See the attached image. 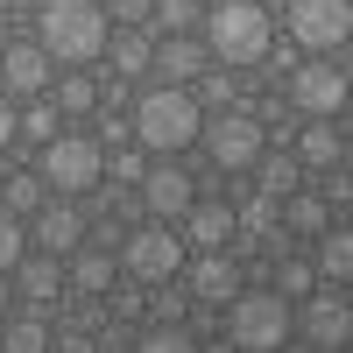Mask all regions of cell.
<instances>
[{
    "label": "cell",
    "mask_w": 353,
    "mask_h": 353,
    "mask_svg": "<svg viewBox=\"0 0 353 353\" xmlns=\"http://www.w3.org/2000/svg\"><path fill=\"white\" fill-rule=\"evenodd\" d=\"M290 233H325V205L318 198H290Z\"/></svg>",
    "instance_id": "cell-32"
},
{
    "label": "cell",
    "mask_w": 353,
    "mask_h": 353,
    "mask_svg": "<svg viewBox=\"0 0 353 353\" xmlns=\"http://www.w3.org/2000/svg\"><path fill=\"white\" fill-rule=\"evenodd\" d=\"M43 198H50V191H43L36 170H14V176H8V212H14V219H21V212H43Z\"/></svg>",
    "instance_id": "cell-27"
},
{
    "label": "cell",
    "mask_w": 353,
    "mask_h": 353,
    "mask_svg": "<svg viewBox=\"0 0 353 353\" xmlns=\"http://www.w3.org/2000/svg\"><path fill=\"white\" fill-rule=\"evenodd\" d=\"M325 283H346L353 276V233L346 226H332V233H318V261H311Z\"/></svg>",
    "instance_id": "cell-21"
},
{
    "label": "cell",
    "mask_w": 353,
    "mask_h": 353,
    "mask_svg": "<svg viewBox=\"0 0 353 353\" xmlns=\"http://www.w3.org/2000/svg\"><path fill=\"white\" fill-rule=\"evenodd\" d=\"M191 198H198V184H191V170H176V163H149V170H141V212H149V219H163V226H176V219H184L191 212Z\"/></svg>",
    "instance_id": "cell-10"
},
{
    "label": "cell",
    "mask_w": 353,
    "mask_h": 353,
    "mask_svg": "<svg viewBox=\"0 0 353 353\" xmlns=\"http://www.w3.org/2000/svg\"><path fill=\"white\" fill-rule=\"evenodd\" d=\"M113 276H121V269H113V254H106V248H78V254H71V269H64V283L85 290V297H106Z\"/></svg>",
    "instance_id": "cell-20"
},
{
    "label": "cell",
    "mask_w": 353,
    "mask_h": 353,
    "mask_svg": "<svg viewBox=\"0 0 353 353\" xmlns=\"http://www.w3.org/2000/svg\"><path fill=\"white\" fill-rule=\"evenodd\" d=\"M346 156V141H339V128L332 121H311L304 128V149H297V163H311V170H325V163H339Z\"/></svg>",
    "instance_id": "cell-23"
},
{
    "label": "cell",
    "mask_w": 353,
    "mask_h": 353,
    "mask_svg": "<svg viewBox=\"0 0 353 353\" xmlns=\"http://www.w3.org/2000/svg\"><path fill=\"white\" fill-rule=\"evenodd\" d=\"M212 57H205V43L198 36H156V57H149V71H156V85H191Z\"/></svg>",
    "instance_id": "cell-13"
},
{
    "label": "cell",
    "mask_w": 353,
    "mask_h": 353,
    "mask_svg": "<svg viewBox=\"0 0 353 353\" xmlns=\"http://www.w3.org/2000/svg\"><path fill=\"white\" fill-rule=\"evenodd\" d=\"M28 254V226L14 212H0V276H14V261Z\"/></svg>",
    "instance_id": "cell-29"
},
{
    "label": "cell",
    "mask_w": 353,
    "mask_h": 353,
    "mask_svg": "<svg viewBox=\"0 0 353 353\" xmlns=\"http://www.w3.org/2000/svg\"><path fill=\"white\" fill-rule=\"evenodd\" d=\"M50 57L36 50V43H8V50H0V92H8V99H43L50 92Z\"/></svg>",
    "instance_id": "cell-12"
},
{
    "label": "cell",
    "mask_w": 353,
    "mask_h": 353,
    "mask_svg": "<svg viewBox=\"0 0 353 353\" xmlns=\"http://www.w3.org/2000/svg\"><path fill=\"white\" fill-rule=\"evenodd\" d=\"M149 57H156V36H149V28L106 36V71H113V78H149Z\"/></svg>",
    "instance_id": "cell-17"
},
{
    "label": "cell",
    "mask_w": 353,
    "mask_h": 353,
    "mask_svg": "<svg viewBox=\"0 0 353 353\" xmlns=\"http://www.w3.org/2000/svg\"><path fill=\"white\" fill-rule=\"evenodd\" d=\"M0 353H50V325H43L36 311H28V318H14V325L0 332Z\"/></svg>",
    "instance_id": "cell-25"
},
{
    "label": "cell",
    "mask_w": 353,
    "mask_h": 353,
    "mask_svg": "<svg viewBox=\"0 0 353 353\" xmlns=\"http://www.w3.org/2000/svg\"><path fill=\"white\" fill-rule=\"evenodd\" d=\"M28 241H36L43 254H78V241H85V212H78V198H43V212H36V226H28Z\"/></svg>",
    "instance_id": "cell-11"
},
{
    "label": "cell",
    "mask_w": 353,
    "mask_h": 353,
    "mask_svg": "<svg viewBox=\"0 0 353 353\" xmlns=\"http://www.w3.org/2000/svg\"><path fill=\"white\" fill-rule=\"evenodd\" d=\"M290 36L311 57H332L353 36V0H290Z\"/></svg>",
    "instance_id": "cell-8"
},
{
    "label": "cell",
    "mask_w": 353,
    "mask_h": 353,
    "mask_svg": "<svg viewBox=\"0 0 353 353\" xmlns=\"http://www.w3.org/2000/svg\"><path fill=\"white\" fill-rule=\"evenodd\" d=\"M50 353H92V332H64V339H50Z\"/></svg>",
    "instance_id": "cell-38"
},
{
    "label": "cell",
    "mask_w": 353,
    "mask_h": 353,
    "mask_svg": "<svg viewBox=\"0 0 353 353\" xmlns=\"http://www.w3.org/2000/svg\"><path fill=\"white\" fill-rule=\"evenodd\" d=\"M184 226V241L205 248V254H226L233 248V205H212V198H191V212L176 219Z\"/></svg>",
    "instance_id": "cell-14"
},
{
    "label": "cell",
    "mask_w": 353,
    "mask_h": 353,
    "mask_svg": "<svg viewBox=\"0 0 353 353\" xmlns=\"http://www.w3.org/2000/svg\"><path fill=\"white\" fill-rule=\"evenodd\" d=\"M0 149H14V99L0 92Z\"/></svg>",
    "instance_id": "cell-40"
},
{
    "label": "cell",
    "mask_w": 353,
    "mask_h": 353,
    "mask_svg": "<svg viewBox=\"0 0 353 353\" xmlns=\"http://www.w3.org/2000/svg\"><path fill=\"white\" fill-rule=\"evenodd\" d=\"M128 353H198V339H191L184 325H149V332H134Z\"/></svg>",
    "instance_id": "cell-26"
},
{
    "label": "cell",
    "mask_w": 353,
    "mask_h": 353,
    "mask_svg": "<svg viewBox=\"0 0 353 353\" xmlns=\"http://www.w3.org/2000/svg\"><path fill=\"white\" fill-rule=\"evenodd\" d=\"M254 128H261V134H269V128H276V141H283L290 128H297V113H290L283 99H269V106H254Z\"/></svg>",
    "instance_id": "cell-34"
},
{
    "label": "cell",
    "mask_w": 353,
    "mask_h": 353,
    "mask_svg": "<svg viewBox=\"0 0 353 353\" xmlns=\"http://www.w3.org/2000/svg\"><path fill=\"white\" fill-rule=\"evenodd\" d=\"M198 141H205V156H212V170L226 176V170H254V156H261V134L254 128V113L248 106H233V113H219L212 128H198Z\"/></svg>",
    "instance_id": "cell-9"
},
{
    "label": "cell",
    "mask_w": 353,
    "mask_h": 353,
    "mask_svg": "<svg viewBox=\"0 0 353 353\" xmlns=\"http://www.w3.org/2000/svg\"><path fill=\"white\" fill-rule=\"evenodd\" d=\"M128 128H134V149H141V156H176V149H191V141H198L205 113H198V99L184 92V85H149V92L134 99Z\"/></svg>",
    "instance_id": "cell-2"
},
{
    "label": "cell",
    "mask_w": 353,
    "mask_h": 353,
    "mask_svg": "<svg viewBox=\"0 0 353 353\" xmlns=\"http://www.w3.org/2000/svg\"><path fill=\"white\" fill-rule=\"evenodd\" d=\"M205 8L198 0H156V14H149V36H191V21Z\"/></svg>",
    "instance_id": "cell-24"
},
{
    "label": "cell",
    "mask_w": 353,
    "mask_h": 353,
    "mask_svg": "<svg viewBox=\"0 0 353 353\" xmlns=\"http://www.w3.org/2000/svg\"><path fill=\"white\" fill-rule=\"evenodd\" d=\"M261 71H297V50H261Z\"/></svg>",
    "instance_id": "cell-41"
},
{
    "label": "cell",
    "mask_w": 353,
    "mask_h": 353,
    "mask_svg": "<svg viewBox=\"0 0 353 353\" xmlns=\"http://www.w3.org/2000/svg\"><path fill=\"white\" fill-rule=\"evenodd\" d=\"M99 163H106L99 134H57L50 149H36L28 170L43 176L50 198H85V191H99Z\"/></svg>",
    "instance_id": "cell-4"
},
{
    "label": "cell",
    "mask_w": 353,
    "mask_h": 353,
    "mask_svg": "<svg viewBox=\"0 0 353 353\" xmlns=\"http://www.w3.org/2000/svg\"><path fill=\"white\" fill-rule=\"evenodd\" d=\"M311 283H318L311 261H283V269H276V297H283V304H297V297H311Z\"/></svg>",
    "instance_id": "cell-28"
},
{
    "label": "cell",
    "mask_w": 353,
    "mask_h": 353,
    "mask_svg": "<svg viewBox=\"0 0 353 353\" xmlns=\"http://www.w3.org/2000/svg\"><path fill=\"white\" fill-rule=\"evenodd\" d=\"M106 8L99 0H50V8H36V43L50 64H99L106 57Z\"/></svg>",
    "instance_id": "cell-1"
},
{
    "label": "cell",
    "mask_w": 353,
    "mask_h": 353,
    "mask_svg": "<svg viewBox=\"0 0 353 353\" xmlns=\"http://www.w3.org/2000/svg\"><path fill=\"white\" fill-rule=\"evenodd\" d=\"M128 346H134V332H128V325H106V332L92 339V353H128Z\"/></svg>",
    "instance_id": "cell-36"
},
{
    "label": "cell",
    "mask_w": 353,
    "mask_h": 353,
    "mask_svg": "<svg viewBox=\"0 0 353 353\" xmlns=\"http://www.w3.org/2000/svg\"><path fill=\"white\" fill-rule=\"evenodd\" d=\"M156 0H106V21H128V28H149Z\"/></svg>",
    "instance_id": "cell-33"
},
{
    "label": "cell",
    "mask_w": 353,
    "mask_h": 353,
    "mask_svg": "<svg viewBox=\"0 0 353 353\" xmlns=\"http://www.w3.org/2000/svg\"><path fill=\"white\" fill-rule=\"evenodd\" d=\"M304 339L311 346H346L353 339V311H346V297H304Z\"/></svg>",
    "instance_id": "cell-15"
},
{
    "label": "cell",
    "mask_w": 353,
    "mask_h": 353,
    "mask_svg": "<svg viewBox=\"0 0 353 353\" xmlns=\"http://www.w3.org/2000/svg\"><path fill=\"white\" fill-rule=\"evenodd\" d=\"M325 191H332V205H346V198H353V176H346V163L325 176Z\"/></svg>",
    "instance_id": "cell-39"
},
{
    "label": "cell",
    "mask_w": 353,
    "mask_h": 353,
    "mask_svg": "<svg viewBox=\"0 0 353 353\" xmlns=\"http://www.w3.org/2000/svg\"><path fill=\"white\" fill-rule=\"evenodd\" d=\"M191 297H205V304H233V297H241V269H233L226 254H205L198 269H191Z\"/></svg>",
    "instance_id": "cell-19"
},
{
    "label": "cell",
    "mask_w": 353,
    "mask_h": 353,
    "mask_svg": "<svg viewBox=\"0 0 353 353\" xmlns=\"http://www.w3.org/2000/svg\"><path fill=\"white\" fill-rule=\"evenodd\" d=\"M57 134H64L57 99H28V106H14V141H21V149H50Z\"/></svg>",
    "instance_id": "cell-18"
},
{
    "label": "cell",
    "mask_w": 353,
    "mask_h": 353,
    "mask_svg": "<svg viewBox=\"0 0 353 353\" xmlns=\"http://www.w3.org/2000/svg\"><path fill=\"white\" fill-rule=\"evenodd\" d=\"M276 43V21L261 0H219V8H205V57L226 71H254L261 50Z\"/></svg>",
    "instance_id": "cell-3"
},
{
    "label": "cell",
    "mask_w": 353,
    "mask_h": 353,
    "mask_svg": "<svg viewBox=\"0 0 353 353\" xmlns=\"http://www.w3.org/2000/svg\"><path fill=\"white\" fill-rule=\"evenodd\" d=\"M50 99H57V113H92V99H99V85H92V78H64V85H57Z\"/></svg>",
    "instance_id": "cell-30"
},
{
    "label": "cell",
    "mask_w": 353,
    "mask_h": 353,
    "mask_svg": "<svg viewBox=\"0 0 353 353\" xmlns=\"http://www.w3.org/2000/svg\"><path fill=\"white\" fill-rule=\"evenodd\" d=\"M99 134H106V141H134V128L121 121V113H99ZM106 141H99V149H106Z\"/></svg>",
    "instance_id": "cell-37"
},
{
    "label": "cell",
    "mask_w": 353,
    "mask_h": 353,
    "mask_svg": "<svg viewBox=\"0 0 353 353\" xmlns=\"http://www.w3.org/2000/svg\"><path fill=\"white\" fill-rule=\"evenodd\" d=\"M176 318H184V290L170 276V283H156V325H176Z\"/></svg>",
    "instance_id": "cell-35"
},
{
    "label": "cell",
    "mask_w": 353,
    "mask_h": 353,
    "mask_svg": "<svg viewBox=\"0 0 353 353\" xmlns=\"http://www.w3.org/2000/svg\"><path fill=\"white\" fill-rule=\"evenodd\" d=\"M121 269L134 283H170L176 269H184V233L163 226V219H141L128 241H121Z\"/></svg>",
    "instance_id": "cell-7"
},
{
    "label": "cell",
    "mask_w": 353,
    "mask_h": 353,
    "mask_svg": "<svg viewBox=\"0 0 353 353\" xmlns=\"http://www.w3.org/2000/svg\"><path fill=\"white\" fill-rule=\"evenodd\" d=\"M141 170H149V156H141V149H121V156L99 163V176H113V184H141Z\"/></svg>",
    "instance_id": "cell-31"
},
{
    "label": "cell",
    "mask_w": 353,
    "mask_h": 353,
    "mask_svg": "<svg viewBox=\"0 0 353 353\" xmlns=\"http://www.w3.org/2000/svg\"><path fill=\"white\" fill-rule=\"evenodd\" d=\"M290 304L276 297V290H241L233 297V311H226V339H233V353H276L283 339H290Z\"/></svg>",
    "instance_id": "cell-5"
},
{
    "label": "cell",
    "mask_w": 353,
    "mask_h": 353,
    "mask_svg": "<svg viewBox=\"0 0 353 353\" xmlns=\"http://www.w3.org/2000/svg\"><path fill=\"white\" fill-rule=\"evenodd\" d=\"M254 170H261V198H297V176H304V163L297 156H254Z\"/></svg>",
    "instance_id": "cell-22"
},
{
    "label": "cell",
    "mask_w": 353,
    "mask_h": 353,
    "mask_svg": "<svg viewBox=\"0 0 353 353\" xmlns=\"http://www.w3.org/2000/svg\"><path fill=\"white\" fill-rule=\"evenodd\" d=\"M290 106L311 113V121H339L346 113V50L311 57V64L290 71Z\"/></svg>",
    "instance_id": "cell-6"
},
{
    "label": "cell",
    "mask_w": 353,
    "mask_h": 353,
    "mask_svg": "<svg viewBox=\"0 0 353 353\" xmlns=\"http://www.w3.org/2000/svg\"><path fill=\"white\" fill-rule=\"evenodd\" d=\"M14 290L28 304H50L57 290H64V261H57V254H21L14 261Z\"/></svg>",
    "instance_id": "cell-16"
}]
</instances>
